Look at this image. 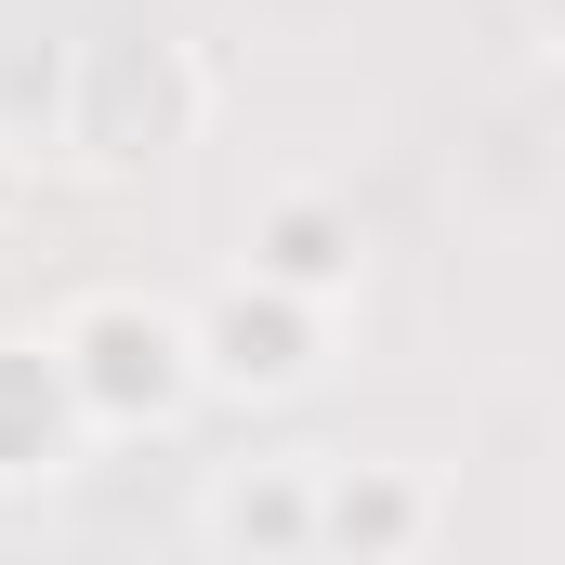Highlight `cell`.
<instances>
[{
    "mask_svg": "<svg viewBox=\"0 0 565 565\" xmlns=\"http://www.w3.org/2000/svg\"><path fill=\"white\" fill-rule=\"evenodd\" d=\"M53 369H66V395H79L93 434H171L198 408L184 302H145V289H93V302L53 329Z\"/></svg>",
    "mask_w": 565,
    "mask_h": 565,
    "instance_id": "1",
    "label": "cell"
},
{
    "mask_svg": "<svg viewBox=\"0 0 565 565\" xmlns=\"http://www.w3.org/2000/svg\"><path fill=\"white\" fill-rule=\"evenodd\" d=\"M237 277L289 289V302H355V277H369V224H355V198H329V184H289V198H264L250 211V264Z\"/></svg>",
    "mask_w": 565,
    "mask_h": 565,
    "instance_id": "5",
    "label": "cell"
},
{
    "mask_svg": "<svg viewBox=\"0 0 565 565\" xmlns=\"http://www.w3.org/2000/svg\"><path fill=\"white\" fill-rule=\"evenodd\" d=\"M198 132V66L171 40H93L79 53V145L93 158H158Z\"/></svg>",
    "mask_w": 565,
    "mask_h": 565,
    "instance_id": "3",
    "label": "cell"
},
{
    "mask_svg": "<svg viewBox=\"0 0 565 565\" xmlns=\"http://www.w3.org/2000/svg\"><path fill=\"white\" fill-rule=\"evenodd\" d=\"M198 526L224 565H316V460H224Z\"/></svg>",
    "mask_w": 565,
    "mask_h": 565,
    "instance_id": "6",
    "label": "cell"
},
{
    "mask_svg": "<svg viewBox=\"0 0 565 565\" xmlns=\"http://www.w3.org/2000/svg\"><path fill=\"white\" fill-rule=\"evenodd\" d=\"M93 447L66 369H53V329H0V487H40Z\"/></svg>",
    "mask_w": 565,
    "mask_h": 565,
    "instance_id": "7",
    "label": "cell"
},
{
    "mask_svg": "<svg viewBox=\"0 0 565 565\" xmlns=\"http://www.w3.org/2000/svg\"><path fill=\"white\" fill-rule=\"evenodd\" d=\"M184 355H198V395H250V408H277V395L316 382L329 316L289 302V289H264V277H224L211 302H184Z\"/></svg>",
    "mask_w": 565,
    "mask_h": 565,
    "instance_id": "2",
    "label": "cell"
},
{
    "mask_svg": "<svg viewBox=\"0 0 565 565\" xmlns=\"http://www.w3.org/2000/svg\"><path fill=\"white\" fill-rule=\"evenodd\" d=\"M434 473L408 460H316V565H422Z\"/></svg>",
    "mask_w": 565,
    "mask_h": 565,
    "instance_id": "4",
    "label": "cell"
}]
</instances>
